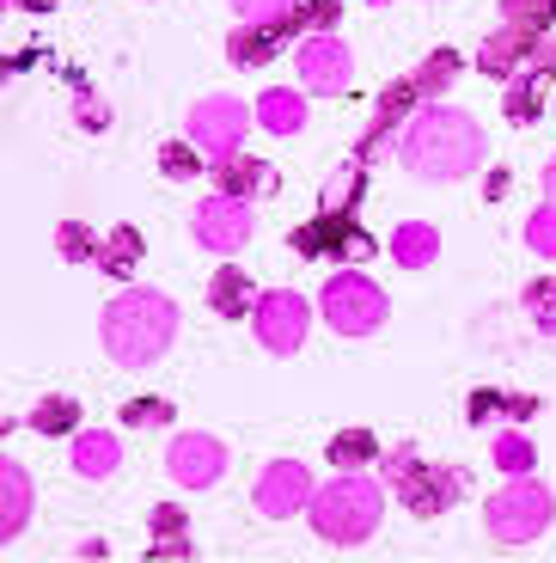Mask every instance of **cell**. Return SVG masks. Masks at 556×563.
I'll use <instances>...</instances> for the list:
<instances>
[{
	"label": "cell",
	"instance_id": "cell-1",
	"mask_svg": "<svg viewBox=\"0 0 556 563\" xmlns=\"http://www.w3.org/2000/svg\"><path fill=\"white\" fill-rule=\"evenodd\" d=\"M398 159L416 178L429 184H453V178H471L477 159H483V129L471 123L465 111H446V104H429L416 123L403 129L398 141Z\"/></svg>",
	"mask_w": 556,
	"mask_h": 563
},
{
	"label": "cell",
	"instance_id": "cell-2",
	"mask_svg": "<svg viewBox=\"0 0 556 563\" xmlns=\"http://www.w3.org/2000/svg\"><path fill=\"white\" fill-rule=\"evenodd\" d=\"M104 350H111L116 367H154L166 355L171 331H178V307L154 288H129L104 307Z\"/></svg>",
	"mask_w": 556,
	"mask_h": 563
},
{
	"label": "cell",
	"instance_id": "cell-3",
	"mask_svg": "<svg viewBox=\"0 0 556 563\" xmlns=\"http://www.w3.org/2000/svg\"><path fill=\"white\" fill-rule=\"evenodd\" d=\"M379 515H386V490L367 472H336L324 490H312V527L324 545H362L374 539Z\"/></svg>",
	"mask_w": 556,
	"mask_h": 563
},
{
	"label": "cell",
	"instance_id": "cell-4",
	"mask_svg": "<svg viewBox=\"0 0 556 563\" xmlns=\"http://www.w3.org/2000/svg\"><path fill=\"white\" fill-rule=\"evenodd\" d=\"M386 478H391V490H398V503L410 508V515H422V521H429V515H446L465 490L459 465H429L416 448H391L386 453Z\"/></svg>",
	"mask_w": 556,
	"mask_h": 563
},
{
	"label": "cell",
	"instance_id": "cell-5",
	"mask_svg": "<svg viewBox=\"0 0 556 563\" xmlns=\"http://www.w3.org/2000/svg\"><path fill=\"white\" fill-rule=\"evenodd\" d=\"M551 521H556V496L544 490L538 478H526V472H520L508 490L489 496V508H483L489 539H501V545H532V539H544Z\"/></svg>",
	"mask_w": 556,
	"mask_h": 563
},
{
	"label": "cell",
	"instance_id": "cell-6",
	"mask_svg": "<svg viewBox=\"0 0 556 563\" xmlns=\"http://www.w3.org/2000/svg\"><path fill=\"white\" fill-rule=\"evenodd\" d=\"M386 295H379V282H367L362 269H336L331 282H324V319H331V331H343V338H367V331H379L386 324Z\"/></svg>",
	"mask_w": 556,
	"mask_h": 563
},
{
	"label": "cell",
	"instance_id": "cell-7",
	"mask_svg": "<svg viewBox=\"0 0 556 563\" xmlns=\"http://www.w3.org/2000/svg\"><path fill=\"white\" fill-rule=\"evenodd\" d=\"M245 129H251V111L238 99H202V104H190V141L209 154V166H214V159H226V154H238Z\"/></svg>",
	"mask_w": 556,
	"mask_h": 563
},
{
	"label": "cell",
	"instance_id": "cell-8",
	"mask_svg": "<svg viewBox=\"0 0 556 563\" xmlns=\"http://www.w3.org/2000/svg\"><path fill=\"white\" fill-rule=\"evenodd\" d=\"M196 245L202 252H238V245L251 240V202L245 197H226V190H214V197H202V209H196Z\"/></svg>",
	"mask_w": 556,
	"mask_h": 563
},
{
	"label": "cell",
	"instance_id": "cell-9",
	"mask_svg": "<svg viewBox=\"0 0 556 563\" xmlns=\"http://www.w3.org/2000/svg\"><path fill=\"white\" fill-rule=\"evenodd\" d=\"M251 319H257V338H264V350H269V355H293L300 343H307V331H312L307 300H300V295H288V288L264 295Z\"/></svg>",
	"mask_w": 556,
	"mask_h": 563
},
{
	"label": "cell",
	"instance_id": "cell-10",
	"mask_svg": "<svg viewBox=\"0 0 556 563\" xmlns=\"http://www.w3.org/2000/svg\"><path fill=\"white\" fill-rule=\"evenodd\" d=\"M300 80H307L312 92H348V80H355V56H348V43L331 37V31L300 37Z\"/></svg>",
	"mask_w": 556,
	"mask_h": 563
},
{
	"label": "cell",
	"instance_id": "cell-11",
	"mask_svg": "<svg viewBox=\"0 0 556 563\" xmlns=\"http://www.w3.org/2000/svg\"><path fill=\"white\" fill-rule=\"evenodd\" d=\"M312 503V472L300 460H276L264 465V478H257V515L264 521H288L300 508Z\"/></svg>",
	"mask_w": 556,
	"mask_h": 563
},
{
	"label": "cell",
	"instance_id": "cell-12",
	"mask_svg": "<svg viewBox=\"0 0 556 563\" xmlns=\"http://www.w3.org/2000/svg\"><path fill=\"white\" fill-rule=\"evenodd\" d=\"M166 465H171V478H178L184 490H209V484L226 472V448L214 435H202V429H184V435L171 441Z\"/></svg>",
	"mask_w": 556,
	"mask_h": 563
},
{
	"label": "cell",
	"instance_id": "cell-13",
	"mask_svg": "<svg viewBox=\"0 0 556 563\" xmlns=\"http://www.w3.org/2000/svg\"><path fill=\"white\" fill-rule=\"evenodd\" d=\"M293 252H300V257H319V252L362 257V252H374V245H367V233L355 227V214H348V209H324L319 221L293 227Z\"/></svg>",
	"mask_w": 556,
	"mask_h": 563
},
{
	"label": "cell",
	"instance_id": "cell-14",
	"mask_svg": "<svg viewBox=\"0 0 556 563\" xmlns=\"http://www.w3.org/2000/svg\"><path fill=\"white\" fill-rule=\"evenodd\" d=\"M538 31H520V25H501L496 37L483 43V56H477V68L483 74H514L520 62H532V49H538Z\"/></svg>",
	"mask_w": 556,
	"mask_h": 563
},
{
	"label": "cell",
	"instance_id": "cell-15",
	"mask_svg": "<svg viewBox=\"0 0 556 563\" xmlns=\"http://www.w3.org/2000/svg\"><path fill=\"white\" fill-rule=\"evenodd\" d=\"M31 521V478H25V465H0V539H19Z\"/></svg>",
	"mask_w": 556,
	"mask_h": 563
},
{
	"label": "cell",
	"instance_id": "cell-16",
	"mask_svg": "<svg viewBox=\"0 0 556 563\" xmlns=\"http://www.w3.org/2000/svg\"><path fill=\"white\" fill-rule=\"evenodd\" d=\"M214 190H226V197H251V190H276V172H269L264 159L226 154V159H214Z\"/></svg>",
	"mask_w": 556,
	"mask_h": 563
},
{
	"label": "cell",
	"instance_id": "cell-17",
	"mask_svg": "<svg viewBox=\"0 0 556 563\" xmlns=\"http://www.w3.org/2000/svg\"><path fill=\"white\" fill-rule=\"evenodd\" d=\"M257 123H264L269 135H300V129H307V99L288 92V86H269L264 99H257Z\"/></svg>",
	"mask_w": 556,
	"mask_h": 563
},
{
	"label": "cell",
	"instance_id": "cell-18",
	"mask_svg": "<svg viewBox=\"0 0 556 563\" xmlns=\"http://www.w3.org/2000/svg\"><path fill=\"white\" fill-rule=\"evenodd\" d=\"M116 460H123V448H116L111 429H80V435H74V465H80V478H111Z\"/></svg>",
	"mask_w": 556,
	"mask_h": 563
},
{
	"label": "cell",
	"instance_id": "cell-19",
	"mask_svg": "<svg viewBox=\"0 0 556 563\" xmlns=\"http://www.w3.org/2000/svg\"><path fill=\"white\" fill-rule=\"evenodd\" d=\"M281 31H293L288 19H281V25H245V31H233V43H226V56H233L238 68H264V62L276 56Z\"/></svg>",
	"mask_w": 556,
	"mask_h": 563
},
{
	"label": "cell",
	"instance_id": "cell-20",
	"mask_svg": "<svg viewBox=\"0 0 556 563\" xmlns=\"http://www.w3.org/2000/svg\"><path fill=\"white\" fill-rule=\"evenodd\" d=\"M135 264H141V233H135V227H111V233L98 240V269L116 276V282H129V276H135Z\"/></svg>",
	"mask_w": 556,
	"mask_h": 563
},
{
	"label": "cell",
	"instance_id": "cell-21",
	"mask_svg": "<svg viewBox=\"0 0 556 563\" xmlns=\"http://www.w3.org/2000/svg\"><path fill=\"white\" fill-rule=\"evenodd\" d=\"M434 252H441V233H434L429 221H403L398 233H391V257H398V264H410V269L434 264Z\"/></svg>",
	"mask_w": 556,
	"mask_h": 563
},
{
	"label": "cell",
	"instance_id": "cell-22",
	"mask_svg": "<svg viewBox=\"0 0 556 563\" xmlns=\"http://www.w3.org/2000/svg\"><path fill=\"white\" fill-rule=\"evenodd\" d=\"M209 307L221 312V319H245L251 312V282H245V269H214V282H209Z\"/></svg>",
	"mask_w": 556,
	"mask_h": 563
},
{
	"label": "cell",
	"instance_id": "cell-23",
	"mask_svg": "<svg viewBox=\"0 0 556 563\" xmlns=\"http://www.w3.org/2000/svg\"><path fill=\"white\" fill-rule=\"evenodd\" d=\"M544 86H551V62H532L526 80L508 86V117H514V123H532V117L544 111Z\"/></svg>",
	"mask_w": 556,
	"mask_h": 563
},
{
	"label": "cell",
	"instance_id": "cell-24",
	"mask_svg": "<svg viewBox=\"0 0 556 563\" xmlns=\"http://www.w3.org/2000/svg\"><path fill=\"white\" fill-rule=\"evenodd\" d=\"M453 74H459V56H453V49H434V56L410 74V86H416V99H441L446 86H453Z\"/></svg>",
	"mask_w": 556,
	"mask_h": 563
},
{
	"label": "cell",
	"instance_id": "cell-25",
	"mask_svg": "<svg viewBox=\"0 0 556 563\" xmlns=\"http://www.w3.org/2000/svg\"><path fill=\"white\" fill-rule=\"evenodd\" d=\"M154 551H159V558H190V545H184V508L178 503H159L154 508Z\"/></svg>",
	"mask_w": 556,
	"mask_h": 563
},
{
	"label": "cell",
	"instance_id": "cell-26",
	"mask_svg": "<svg viewBox=\"0 0 556 563\" xmlns=\"http://www.w3.org/2000/svg\"><path fill=\"white\" fill-rule=\"evenodd\" d=\"M556 19V0H501V25H520V31H551Z\"/></svg>",
	"mask_w": 556,
	"mask_h": 563
},
{
	"label": "cell",
	"instance_id": "cell-27",
	"mask_svg": "<svg viewBox=\"0 0 556 563\" xmlns=\"http://www.w3.org/2000/svg\"><path fill=\"white\" fill-rule=\"evenodd\" d=\"M336 13H343V0H293L288 25L300 31V37H312V31H331Z\"/></svg>",
	"mask_w": 556,
	"mask_h": 563
},
{
	"label": "cell",
	"instance_id": "cell-28",
	"mask_svg": "<svg viewBox=\"0 0 556 563\" xmlns=\"http://www.w3.org/2000/svg\"><path fill=\"white\" fill-rule=\"evenodd\" d=\"M74 422H80V405H74V398H43V405L31 410V429H43V435H68Z\"/></svg>",
	"mask_w": 556,
	"mask_h": 563
},
{
	"label": "cell",
	"instance_id": "cell-29",
	"mask_svg": "<svg viewBox=\"0 0 556 563\" xmlns=\"http://www.w3.org/2000/svg\"><path fill=\"white\" fill-rule=\"evenodd\" d=\"M202 147H196V141H166V147H159V172H166V178H196V172H202Z\"/></svg>",
	"mask_w": 556,
	"mask_h": 563
},
{
	"label": "cell",
	"instance_id": "cell-30",
	"mask_svg": "<svg viewBox=\"0 0 556 563\" xmlns=\"http://www.w3.org/2000/svg\"><path fill=\"white\" fill-rule=\"evenodd\" d=\"M526 312L544 338H556V282H532L526 288Z\"/></svg>",
	"mask_w": 556,
	"mask_h": 563
},
{
	"label": "cell",
	"instance_id": "cell-31",
	"mask_svg": "<svg viewBox=\"0 0 556 563\" xmlns=\"http://www.w3.org/2000/svg\"><path fill=\"white\" fill-rule=\"evenodd\" d=\"M526 245H532L538 257H556V202L532 209V221H526Z\"/></svg>",
	"mask_w": 556,
	"mask_h": 563
},
{
	"label": "cell",
	"instance_id": "cell-32",
	"mask_svg": "<svg viewBox=\"0 0 556 563\" xmlns=\"http://www.w3.org/2000/svg\"><path fill=\"white\" fill-rule=\"evenodd\" d=\"M56 245H62V257H68V264H86V257H98V240L86 233L80 221H62V227H56Z\"/></svg>",
	"mask_w": 556,
	"mask_h": 563
},
{
	"label": "cell",
	"instance_id": "cell-33",
	"mask_svg": "<svg viewBox=\"0 0 556 563\" xmlns=\"http://www.w3.org/2000/svg\"><path fill=\"white\" fill-rule=\"evenodd\" d=\"M233 13L245 19V25H281V19L293 13V0H233Z\"/></svg>",
	"mask_w": 556,
	"mask_h": 563
},
{
	"label": "cell",
	"instance_id": "cell-34",
	"mask_svg": "<svg viewBox=\"0 0 556 563\" xmlns=\"http://www.w3.org/2000/svg\"><path fill=\"white\" fill-rule=\"evenodd\" d=\"M367 453H374V435H367V429H348V435H336V441H331V460L343 465V472H355V465H362Z\"/></svg>",
	"mask_w": 556,
	"mask_h": 563
},
{
	"label": "cell",
	"instance_id": "cell-35",
	"mask_svg": "<svg viewBox=\"0 0 556 563\" xmlns=\"http://www.w3.org/2000/svg\"><path fill=\"white\" fill-rule=\"evenodd\" d=\"M496 465L501 472H514V478L532 472V441L526 435H496Z\"/></svg>",
	"mask_w": 556,
	"mask_h": 563
},
{
	"label": "cell",
	"instance_id": "cell-36",
	"mask_svg": "<svg viewBox=\"0 0 556 563\" xmlns=\"http://www.w3.org/2000/svg\"><path fill=\"white\" fill-rule=\"evenodd\" d=\"M355 190H362V166H355V172H336L331 190H324V209H348V202H355Z\"/></svg>",
	"mask_w": 556,
	"mask_h": 563
},
{
	"label": "cell",
	"instance_id": "cell-37",
	"mask_svg": "<svg viewBox=\"0 0 556 563\" xmlns=\"http://www.w3.org/2000/svg\"><path fill=\"white\" fill-rule=\"evenodd\" d=\"M171 405H159V398H135V405L123 410V422H166Z\"/></svg>",
	"mask_w": 556,
	"mask_h": 563
},
{
	"label": "cell",
	"instance_id": "cell-38",
	"mask_svg": "<svg viewBox=\"0 0 556 563\" xmlns=\"http://www.w3.org/2000/svg\"><path fill=\"white\" fill-rule=\"evenodd\" d=\"M74 111H80L86 129H104V123H111V104H98L92 92H80V104H74Z\"/></svg>",
	"mask_w": 556,
	"mask_h": 563
},
{
	"label": "cell",
	"instance_id": "cell-39",
	"mask_svg": "<svg viewBox=\"0 0 556 563\" xmlns=\"http://www.w3.org/2000/svg\"><path fill=\"white\" fill-rule=\"evenodd\" d=\"M544 190H551V202H556V159L544 166Z\"/></svg>",
	"mask_w": 556,
	"mask_h": 563
},
{
	"label": "cell",
	"instance_id": "cell-40",
	"mask_svg": "<svg viewBox=\"0 0 556 563\" xmlns=\"http://www.w3.org/2000/svg\"><path fill=\"white\" fill-rule=\"evenodd\" d=\"M19 7H31V13H43V7H49V0H19Z\"/></svg>",
	"mask_w": 556,
	"mask_h": 563
},
{
	"label": "cell",
	"instance_id": "cell-41",
	"mask_svg": "<svg viewBox=\"0 0 556 563\" xmlns=\"http://www.w3.org/2000/svg\"><path fill=\"white\" fill-rule=\"evenodd\" d=\"M374 7H386V0H374Z\"/></svg>",
	"mask_w": 556,
	"mask_h": 563
}]
</instances>
